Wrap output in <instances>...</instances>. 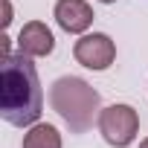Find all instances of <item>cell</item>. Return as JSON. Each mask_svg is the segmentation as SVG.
<instances>
[{
  "label": "cell",
  "mask_w": 148,
  "mask_h": 148,
  "mask_svg": "<svg viewBox=\"0 0 148 148\" xmlns=\"http://www.w3.org/2000/svg\"><path fill=\"white\" fill-rule=\"evenodd\" d=\"M44 113V90L29 55H6L0 70V116L9 125L32 128Z\"/></svg>",
  "instance_id": "cell-1"
},
{
  "label": "cell",
  "mask_w": 148,
  "mask_h": 148,
  "mask_svg": "<svg viewBox=\"0 0 148 148\" xmlns=\"http://www.w3.org/2000/svg\"><path fill=\"white\" fill-rule=\"evenodd\" d=\"M49 105L67 122V128L73 134L90 131L93 119L102 113L99 110V93L79 76H61L49 90Z\"/></svg>",
  "instance_id": "cell-2"
},
{
  "label": "cell",
  "mask_w": 148,
  "mask_h": 148,
  "mask_svg": "<svg viewBox=\"0 0 148 148\" xmlns=\"http://www.w3.org/2000/svg\"><path fill=\"white\" fill-rule=\"evenodd\" d=\"M99 131L108 145L128 148L139 134V113L131 105H108L99 113Z\"/></svg>",
  "instance_id": "cell-3"
},
{
  "label": "cell",
  "mask_w": 148,
  "mask_h": 148,
  "mask_svg": "<svg viewBox=\"0 0 148 148\" xmlns=\"http://www.w3.org/2000/svg\"><path fill=\"white\" fill-rule=\"evenodd\" d=\"M76 61L87 70H108L116 58V44L105 35V32H93V35H82L73 47Z\"/></svg>",
  "instance_id": "cell-4"
},
{
  "label": "cell",
  "mask_w": 148,
  "mask_h": 148,
  "mask_svg": "<svg viewBox=\"0 0 148 148\" xmlns=\"http://www.w3.org/2000/svg\"><path fill=\"white\" fill-rule=\"evenodd\" d=\"M55 21L64 32L82 35L93 23V9H90L87 0H58L55 3Z\"/></svg>",
  "instance_id": "cell-5"
},
{
  "label": "cell",
  "mask_w": 148,
  "mask_h": 148,
  "mask_svg": "<svg viewBox=\"0 0 148 148\" xmlns=\"http://www.w3.org/2000/svg\"><path fill=\"white\" fill-rule=\"evenodd\" d=\"M52 49H55V38H52V32H49L47 23H41V21L23 23V29L18 35V52H23L29 58H44Z\"/></svg>",
  "instance_id": "cell-6"
},
{
  "label": "cell",
  "mask_w": 148,
  "mask_h": 148,
  "mask_svg": "<svg viewBox=\"0 0 148 148\" xmlns=\"http://www.w3.org/2000/svg\"><path fill=\"white\" fill-rule=\"evenodd\" d=\"M23 148H61V134L49 122H35L23 134Z\"/></svg>",
  "instance_id": "cell-7"
},
{
  "label": "cell",
  "mask_w": 148,
  "mask_h": 148,
  "mask_svg": "<svg viewBox=\"0 0 148 148\" xmlns=\"http://www.w3.org/2000/svg\"><path fill=\"white\" fill-rule=\"evenodd\" d=\"M9 23H12V3L3 0V26H9Z\"/></svg>",
  "instance_id": "cell-8"
},
{
  "label": "cell",
  "mask_w": 148,
  "mask_h": 148,
  "mask_svg": "<svg viewBox=\"0 0 148 148\" xmlns=\"http://www.w3.org/2000/svg\"><path fill=\"white\" fill-rule=\"evenodd\" d=\"M139 148H148V136H145V139H142V142H139Z\"/></svg>",
  "instance_id": "cell-9"
},
{
  "label": "cell",
  "mask_w": 148,
  "mask_h": 148,
  "mask_svg": "<svg viewBox=\"0 0 148 148\" xmlns=\"http://www.w3.org/2000/svg\"><path fill=\"white\" fill-rule=\"evenodd\" d=\"M99 3H116V0H99Z\"/></svg>",
  "instance_id": "cell-10"
}]
</instances>
